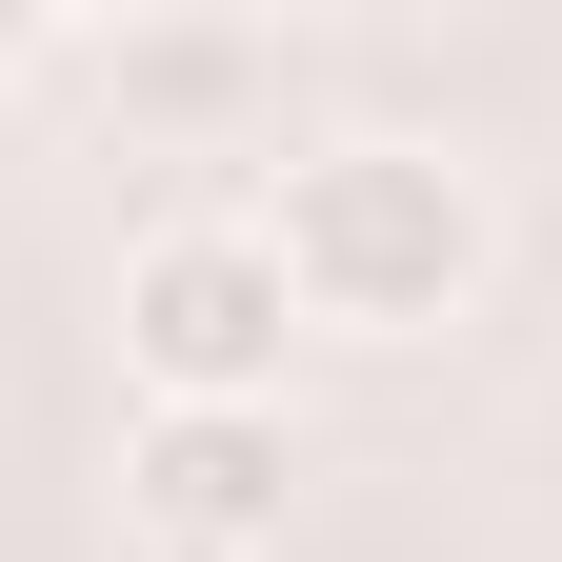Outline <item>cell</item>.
I'll use <instances>...</instances> for the list:
<instances>
[{
    "label": "cell",
    "instance_id": "1",
    "mask_svg": "<svg viewBox=\"0 0 562 562\" xmlns=\"http://www.w3.org/2000/svg\"><path fill=\"white\" fill-rule=\"evenodd\" d=\"M241 222H261V261H281V302H302V341H442L482 281H503L482 161H442V140H402V121L302 140Z\"/></svg>",
    "mask_w": 562,
    "mask_h": 562
},
{
    "label": "cell",
    "instance_id": "3",
    "mask_svg": "<svg viewBox=\"0 0 562 562\" xmlns=\"http://www.w3.org/2000/svg\"><path fill=\"white\" fill-rule=\"evenodd\" d=\"M281 503H302V422H281V402H140L121 422V542L261 562Z\"/></svg>",
    "mask_w": 562,
    "mask_h": 562
},
{
    "label": "cell",
    "instance_id": "2",
    "mask_svg": "<svg viewBox=\"0 0 562 562\" xmlns=\"http://www.w3.org/2000/svg\"><path fill=\"white\" fill-rule=\"evenodd\" d=\"M281 362H302V302H281L241 201H181V222L121 241V382L140 402H281Z\"/></svg>",
    "mask_w": 562,
    "mask_h": 562
},
{
    "label": "cell",
    "instance_id": "6",
    "mask_svg": "<svg viewBox=\"0 0 562 562\" xmlns=\"http://www.w3.org/2000/svg\"><path fill=\"white\" fill-rule=\"evenodd\" d=\"M121 562H201V542H121Z\"/></svg>",
    "mask_w": 562,
    "mask_h": 562
},
{
    "label": "cell",
    "instance_id": "5",
    "mask_svg": "<svg viewBox=\"0 0 562 562\" xmlns=\"http://www.w3.org/2000/svg\"><path fill=\"white\" fill-rule=\"evenodd\" d=\"M21 60H41V21H0V81H21Z\"/></svg>",
    "mask_w": 562,
    "mask_h": 562
},
{
    "label": "cell",
    "instance_id": "4",
    "mask_svg": "<svg viewBox=\"0 0 562 562\" xmlns=\"http://www.w3.org/2000/svg\"><path fill=\"white\" fill-rule=\"evenodd\" d=\"M241 81H261V41H121V101L140 121H222Z\"/></svg>",
    "mask_w": 562,
    "mask_h": 562
}]
</instances>
